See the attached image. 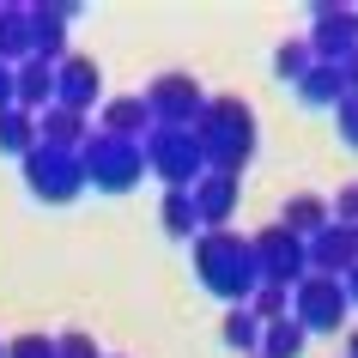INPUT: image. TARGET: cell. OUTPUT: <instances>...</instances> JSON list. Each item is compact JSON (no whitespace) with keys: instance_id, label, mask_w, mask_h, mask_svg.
Returning <instances> with one entry per match:
<instances>
[{"instance_id":"cell-1","label":"cell","mask_w":358,"mask_h":358,"mask_svg":"<svg viewBox=\"0 0 358 358\" xmlns=\"http://www.w3.org/2000/svg\"><path fill=\"white\" fill-rule=\"evenodd\" d=\"M194 273H201V285H207L219 303H249L255 298V285H262V273H255V249H249L243 231H201L194 237Z\"/></svg>"},{"instance_id":"cell-2","label":"cell","mask_w":358,"mask_h":358,"mask_svg":"<svg viewBox=\"0 0 358 358\" xmlns=\"http://www.w3.org/2000/svg\"><path fill=\"white\" fill-rule=\"evenodd\" d=\"M194 140H201V158L219 176H243L249 158H255V110L243 97H207V110L194 122Z\"/></svg>"},{"instance_id":"cell-3","label":"cell","mask_w":358,"mask_h":358,"mask_svg":"<svg viewBox=\"0 0 358 358\" xmlns=\"http://www.w3.org/2000/svg\"><path fill=\"white\" fill-rule=\"evenodd\" d=\"M140 152H146V170L164 182L170 194H189L194 182L207 176V158H201L194 128H152L146 140H140Z\"/></svg>"},{"instance_id":"cell-4","label":"cell","mask_w":358,"mask_h":358,"mask_svg":"<svg viewBox=\"0 0 358 358\" xmlns=\"http://www.w3.org/2000/svg\"><path fill=\"white\" fill-rule=\"evenodd\" d=\"M79 170H85V189H103V194H128L140 176H146V152L134 140H115V134H97L79 146Z\"/></svg>"},{"instance_id":"cell-5","label":"cell","mask_w":358,"mask_h":358,"mask_svg":"<svg viewBox=\"0 0 358 358\" xmlns=\"http://www.w3.org/2000/svg\"><path fill=\"white\" fill-rule=\"evenodd\" d=\"M352 316V298H346V280H328V273H303L292 285V322L303 334H340V322Z\"/></svg>"},{"instance_id":"cell-6","label":"cell","mask_w":358,"mask_h":358,"mask_svg":"<svg viewBox=\"0 0 358 358\" xmlns=\"http://www.w3.org/2000/svg\"><path fill=\"white\" fill-rule=\"evenodd\" d=\"M249 249H255V273H262V285H292L310 273V243L303 237H292L285 225H267V231H255L249 237Z\"/></svg>"},{"instance_id":"cell-7","label":"cell","mask_w":358,"mask_h":358,"mask_svg":"<svg viewBox=\"0 0 358 358\" xmlns=\"http://www.w3.org/2000/svg\"><path fill=\"white\" fill-rule=\"evenodd\" d=\"M146 110H152V128H194L201 110H207V92L194 73H158L146 85Z\"/></svg>"},{"instance_id":"cell-8","label":"cell","mask_w":358,"mask_h":358,"mask_svg":"<svg viewBox=\"0 0 358 358\" xmlns=\"http://www.w3.org/2000/svg\"><path fill=\"white\" fill-rule=\"evenodd\" d=\"M24 182H31V194H37V201H49V207H67V201L85 189L79 152H49V146H37L31 158H24Z\"/></svg>"},{"instance_id":"cell-9","label":"cell","mask_w":358,"mask_h":358,"mask_svg":"<svg viewBox=\"0 0 358 358\" xmlns=\"http://www.w3.org/2000/svg\"><path fill=\"white\" fill-rule=\"evenodd\" d=\"M358 49V6H316L310 13V55L340 67Z\"/></svg>"},{"instance_id":"cell-10","label":"cell","mask_w":358,"mask_h":358,"mask_svg":"<svg viewBox=\"0 0 358 358\" xmlns=\"http://www.w3.org/2000/svg\"><path fill=\"white\" fill-rule=\"evenodd\" d=\"M237 194H243V176H219V170H207V176H201V182L189 189V201H194V219H201V231H231Z\"/></svg>"},{"instance_id":"cell-11","label":"cell","mask_w":358,"mask_h":358,"mask_svg":"<svg viewBox=\"0 0 358 358\" xmlns=\"http://www.w3.org/2000/svg\"><path fill=\"white\" fill-rule=\"evenodd\" d=\"M352 267H358V225H328L310 237V273L346 280Z\"/></svg>"},{"instance_id":"cell-12","label":"cell","mask_w":358,"mask_h":358,"mask_svg":"<svg viewBox=\"0 0 358 358\" xmlns=\"http://www.w3.org/2000/svg\"><path fill=\"white\" fill-rule=\"evenodd\" d=\"M97 92H103V73H97L92 55H67L55 67V103H61V110H79V115H85L97 103Z\"/></svg>"},{"instance_id":"cell-13","label":"cell","mask_w":358,"mask_h":358,"mask_svg":"<svg viewBox=\"0 0 358 358\" xmlns=\"http://www.w3.org/2000/svg\"><path fill=\"white\" fill-rule=\"evenodd\" d=\"M13 103H19L24 115H43L49 103H55V61H24V67H13Z\"/></svg>"},{"instance_id":"cell-14","label":"cell","mask_w":358,"mask_h":358,"mask_svg":"<svg viewBox=\"0 0 358 358\" xmlns=\"http://www.w3.org/2000/svg\"><path fill=\"white\" fill-rule=\"evenodd\" d=\"M97 134H115V140H146L152 134V110L146 97H103V110H97Z\"/></svg>"},{"instance_id":"cell-15","label":"cell","mask_w":358,"mask_h":358,"mask_svg":"<svg viewBox=\"0 0 358 358\" xmlns=\"http://www.w3.org/2000/svg\"><path fill=\"white\" fill-rule=\"evenodd\" d=\"M85 140H92V128H85V115H79V110L49 103V110L37 115V146H49V152H79Z\"/></svg>"},{"instance_id":"cell-16","label":"cell","mask_w":358,"mask_h":358,"mask_svg":"<svg viewBox=\"0 0 358 358\" xmlns=\"http://www.w3.org/2000/svg\"><path fill=\"white\" fill-rule=\"evenodd\" d=\"M31 55H37L31 6H0V61H6V67H24Z\"/></svg>"},{"instance_id":"cell-17","label":"cell","mask_w":358,"mask_h":358,"mask_svg":"<svg viewBox=\"0 0 358 358\" xmlns=\"http://www.w3.org/2000/svg\"><path fill=\"white\" fill-rule=\"evenodd\" d=\"M67 19L73 6H31V24H37V61H67Z\"/></svg>"},{"instance_id":"cell-18","label":"cell","mask_w":358,"mask_h":358,"mask_svg":"<svg viewBox=\"0 0 358 358\" xmlns=\"http://www.w3.org/2000/svg\"><path fill=\"white\" fill-rule=\"evenodd\" d=\"M280 225L292 231V237H303V243H310L316 231L334 225V207H328L322 194H292V201H285V213H280Z\"/></svg>"},{"instance_id":"cell-19","label":"cell","mask_w":358,"mask_h":358,"mask_svg":"<svg viewBox=\"0 0 358 358\" xmlns=\"http://www.w3.org/2000/svg\"><path fill=\"white\" fill-rule=\"evenodd\" d=\"M298 97L310 103V110H334L340 97H346V73H340V67H328V61H316V67L298 79Z\"/></svg>"},{"instance_id":"cell-20","label":"cell","mask_w":358,"mask_h":358,"mask_svg":"<svg viewBox=\"0 0 358 358\" xmlns=\"http://www.w3.org/2000/svg\"><path fill=\"white\" fill-rule=\"evenodd\" d=\"M303 346H310V334L285 316V322H267L262 328V352L255 358H303Z\"/></svg>"},{"instance_id":"cell-21","label":"cell","mask_w":358,"mask_h":358,"mask_svg":"<svg viewBox=\"0 0 358 358\" xmlns=\"http://www.w3.org/2000/svg\"><path fill=\"white\" fill-rule=\"evenodd\" d=\"M0 152L31 158V152H37V115H24L19 103H13V110H0Z\"/></svg>"},{"instance_id":"cell-22","label":"cell","mask_w":358,"mask_h":358,"mask_svg":"<svg viewBox=\"0 0 358 358\" xmlns=\"http://www.w3.org/2000/svg\"><path fill=\"white\" fill-rule=\"evenodd\" d=\"M225 346H231V352H243V358H255V352H262V322L249 316V303L225 310Z\"/></svg>"},{"instance_id":"cell-23","label":"cell","mask_w":358,"mask_h":358,"mask_svg":"<svg viewBox=\"0 0 358 358\" xmlns=\"http://www.w3.org/2000/svg\"><path fill=\"white\" fill-rule=\"evenodd\" d=\"M310 67H316V55H310V37H292V43H280V49H273V73H280L285 85H298Z\"/></svg>"},{"instance_id":"cell-24","label":"cell","mask_w":358,"mask_h":358,"mask_svg":"<svg viewBox=\"0 0 358 358\" xmlns=\"http://www.w3.org/2000/svg\"><path fill=\"white\" fill-rule=\"evenodd\" d=\"M170 237H201V219H194V201L189 194H164V207H158Z\"/></svg>"},{"instance_id":"cell-25","label":"cell","mask_w":358,"mask_h":358,"mask_svg":"<svg viewBox=\"0 0 358 358\" xmlns=\"http://www.w3.org/2000/svg\"><path fill=\"white\" fill-rule=\"evenodd\" d=\"M249 316L262 322H285L292 316V292H285V285H255V298H249Z\"/></svg>"},{"instance_id":"cell-26","label":"cell","mask_w":358,"mask_h":358,"mask_svg":"<svg viewBox=\"0 0 358 358\" xmlns=\"http://www.w3.org/2000/svg\"><path fill=\"white\" fill-rule=\"evenodd\" d=\"M334 128H340V140H346V146L358 152V97H352V92H346V97L334 103Z\"/></svg>"},{"instance_id":"cell-27","label":"cell","mask_w":358,"mask_h":358,"mask_svg":"<svg viewBox=\"0 0 358 358\" xmlns=\"http://www.w3.org/2000/svg\"><path fill=\"white\" fill-rule=\"evenodd\" d=\"M6 358H55V340L49 334H19L6 346Z\"/></svg>"},{"instance_id":"cell-28","label":"cell","mask_w":358,"mask_h":358,"mask_svg":"<svg viewBox=\"0 0 358 358\" xmlns=\"http://www.w3.org/2000/svg\"><path fill=\"white\" fill-rule=\"evenodd\" d=\"M328 207H334V225H358V182H346Z\"/></svg>"},{"instance_id":"cell-29","label":"cell","mask_w":358,"mask_h":358,"mask_svg":"<svg viewBox=\"0 0 358 358\" xmlns=\"http://www.w3.org/2000/svg\"><path fill=\"white\" fill-rule=\"evenodd\" d=\"M55 358H97V346H92V334H61Z\"/></svg>"},{"instance_id":"cell-30","label":"cell","mask_w":358,"mask_h":358,"mask_svg":"<svg viewBox=\"0 0 358 358\" xmlns=\"http://www.w3.org/2000/svg\"><path fill=\"white\" fill-rule=\"evenodd\" d=\"M340 73H346V92L358 97V49H352V55H346V61H340Z\"/></svg>"},{"instance_id":"cell-31","label":"cell","mask_w":358,"mask_h":358,"mask_svg":"<svg viewBox=\"0 0 358 358\" xmlns=\"http://www.w3.org/2000/svg\"><path fill=\"white\" fill-rule=\"evenodd\" d=\"M0 110H13V67L0 61Z\"/></svg>"},{"instance_id":"cell-32","label":"cell","mask_w":358,"mask_h":358,"mask_svg":"<svg viewBox=\"0 0 358 358\" xmlns=\"http://www.w3.org/2000/svg\"><path fill=\"white\" fill-rule=\"evenodd\" d=\"M346 298H352V310H358V267L346 273Z\"/></svg>"},{"instance_id":"cell-33","label":"cell","mask_w":358,"mask_h":358,"mask_svg":"<svg viewBox=\"0 0 358 358\" xmlns=\"http://www.w3.org/2000/svg\"><path fill=\"white\" fill-rule=\"evenodd\" d=\"M346 358H358V328H346Z\"/></svg>"}]
</instances>
